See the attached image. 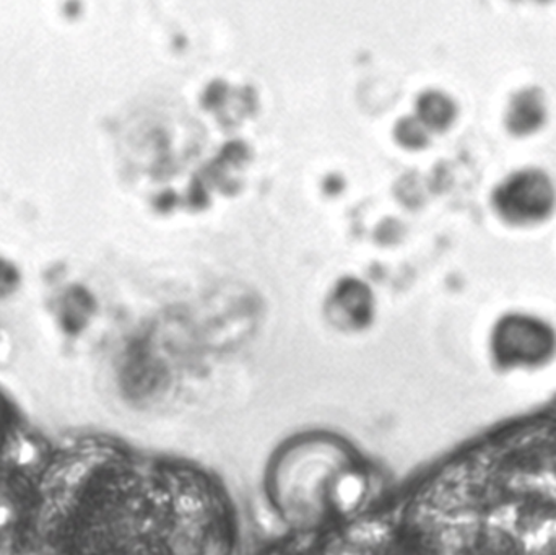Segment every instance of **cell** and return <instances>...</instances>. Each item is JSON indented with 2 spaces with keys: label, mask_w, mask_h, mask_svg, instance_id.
Returning <instances> with one entry per match:
<instances>
[{
  "label": "cell",
  "mask_w": 556,
  "mask_h": 555,
  "mask_svg": "<svg viewBox=\"0 0 556 555\" xmlns=\"http://www.w3.org/2000/svg\"><path fill=\"white\" fill-rule=\"evenodd\" d=\"M552 189L541 175H522L509 182L500 194V205L508 217L526 218L544 215L551 209Z\"/></svg>",
  "instance_id": "1"
},
{
  "label": "cell",
  "mask_w": 556,
  "mask_h": 555,
  "mask_svg": "<svg viewBox=\"0 0 556 555\" xmlns=\"http://www.w3.org/2000/svg\"><path fill=\"white\" fill-rule=\"evenodd\" d=\"M498 342L505 357L535 358L548 351L552 339L544 326L526 319H513L503 326Z\"/></svg>",
  "instance_id": "2"
}]
</instances>
